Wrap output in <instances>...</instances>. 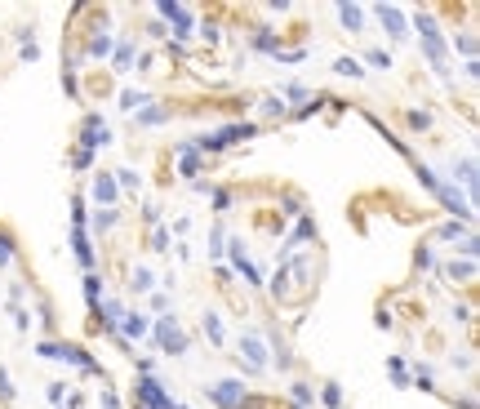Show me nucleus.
<instances>
[{
	"instance_id": "nucleus-30",
	"label": "nucleus",
	"mask_w": 480,
	"mask_h": 409,
	"mask_svg": "<svg viewBox=\"0 0 480 409\" xmlns=\"http://www.w3.org/2000/svg\"><path fill=\"white\" fill-rule=\"evenodd\" d=\"M129 285H134V289H138V294H152V285H156V276H152V272H147V267H134V280H129Z\"/></svg>"
},
{
	"instance_id": "nucleus-40",
	"label": "nucleus",
	"mask_w": 480,
	"mask_h": 409,
	"mask_svg": "<svg viewBox=\"0 0 480 409\" xmlns=\"http://www.w3.org/2000/svg\"><path fill=\"white\" fill-rule=\"evenodd\" d=\"M365 58H369V67H378V71H387V67H391V54H387V49H369Z\"/></svg>"
},
{
	"instance_id": "nucleus-15",
	"label": "nucleus",
	"mask_w": 480,
	"mask_h": 409,
	"mask_svg": "<svg viewBox=\"0 0 480 409\" xmlns=\"http://www.w3.org/2000/svg\"><path fill=\"white\" fill-rule=\"evenodd\" d=\"M89 196H93V201H98L102 209H111V205L120 201V187H116V178H111V174H93V183H89Z\"/></svg>"
},
{
	"instance_id": "nucleus-27",
	"label": "nucleus",
	"mask_w": 480,
	"mask_h": 409,
	"mask_svg": "<svg viewBox=\"0 0 480 409\" xmlns=\"http://www.w3.org/2000/svg\"><path fill=\"white\" fill-rule=\"evenodd\" d=\"M253 49H262V54H280L276 32H271V27H258V36H253Z\"/></svg>"
},
{
	"instance_id": "nucleus-44",
	"label": "nucleus",
	"mask_w": 480,
	"mask_h": 409,
	"mask_svg": "<svg viewBox=\"0 0 480 409\" xmlns=\"http://www.w3.org/2000/svg\"><path fill=\"white\" fill-rule=\"evenodd\" d=\"M205 192L214 196V205H218V214H222V209L231 205V192H222V187H205Z\"/></svg>"
},
{
	"instance_id": "nucleus-19",
	"label": "nucleus",
	"mask_w": 480,
	"mask_h": 409,
	"mask_svg": "<svg viewBox=\"0 0 480 409\" xmlns=\"http://www.w3.org/2000/svg\"><path fill=\"white\" fill-rule=\"evenodd\" d=\"M338 23H343L347 27V32H361V27H365V9L361 5H338Z\"/></svg>"
},
{
	"instance_id": "nucleus-28",
	"label": "nucleus",
	"mask_w": 480,
	"mask_h": 409,
	"mask_svg": "<svg viewBox=\"0 0 480 409\" xmlns=\"http://www.w3.org/2000/svg\"><path fill=\"white\" fill-rule=\"evenodd\" d=\"M289 396H294V405H298V409L316 405V392H312V383H294V387H289Z\"/></svg>"
},
{
	"instance_id": "nucleus-14",
	"label": "nucleus",
	"mask_w": 480,
	"mask_h": 409,
	"mask_svg": "<svg viewBox=\"0 0 480 409\" xmlns=\"http://www.w3.org/2000/svg\"><path fill=\"white\" fill-rule=\"evenodd\" d=\"M227 254H231V267L244 276V285H262V272L253 267L249 250H244V241H227Z\"/></svg>"
},
{
	"instance_id": "nucleus-35",
	"label": "nucleus",
	"mask_w": 480,
	"mask_h": 409,
	"mask_svg": "<svg viewBox=\"0 0 480 409\" xmlns=\"http://www.w3.org/2000/svg\"><path fill=\"white\" fill-rule=\"evenodd\" d=\"M116 227V209H98L93 214V232H111Z\"/></svg>"
},
{
	"instance_id": "nucleus-38",
	"label": "nucleus",
	"mask_w": 480,
	"mask_h": 409,
	"mask_svg": "<svg viewBox=\"0 0 480 409\" xmlns=\"http://www.w3.org/2000/svg\"><path fill=\"white\" fill-rule=\"evenodd\" d=\"M320 401H325L329 409H338V405H343V387H338V383H325V392H320Z\"/></svg>"
},
{
	"instance_id": "nucleus-51",
	"label": "nucleus",
	"mask_w": 480,
	"mask_h": 409,
	"mask_svg": "<svg viewBox=\"0 0 480 409\" xmlns=\"http://www.w3.org/2000/svg\"><path fill=\"white\" fill-rule=\"evenodd\" d=\"M102 409H120V401H116V392H102Z\"/></svg>"
},
{
	"instance_id": "nucleus-3",
	"label": "nucleus",
	"mask_w": 480,
	"mask_h": 409,
	"mask_svg": "<svg viewBox=\"0 0 480 409\" xmlns=\"http://www.w3.org/2000/svg\"><path fill=\"white\" fill-rule=\"evenodd\" d=\"M36 356H41V360H58V365H71V369H80V374H102L98 360H93L89 351L71 347V342H41Z\"/></svg>"
},
{
	"instance_id": "nucleus-53",
	"label": "nucleus",
	"mask_w": 480,
	"mask_h": 409,
	"mask_svg": "<svg viewBox=\"0 0 480 409\" xmlns=\"http://www.w3.org/2000/svg\"><path fill=\"white\" fill-rule=\"evenodd\" d=\"M58 409H62V405H58Z\"/></svg>"
},
{
	"instance_id": "nucleus-42",
	"label": "nucleus",
	"mask_w": 480,
	"mask_h": 409,
	"mask_svg": "<svg viewBox=\"0 0 480 409\" xmlns=\"http://www.w3.org/2000/svg\"><path fill=\"white\" fill-rule=\"evenodd\" d=\"M18 58H23V63H36V58H41V45H36V41H23V49H18Z\"/></svg>"
},
{
	"instance_id": "nucleus-39",
	"label": "nucleus",
	"mask_w": 480,
	"mask_h": 409,
	"mask_svg": "<svg viewBox=\"0 0 480 409\" xmlns=\"http://www.w3.org/2000/svg\"><path fill=\"white\" fill-rule=\"evenodd\" d=\"M285 98H276V93H271V98H262V116H285Z\"/></svg>"
},
{
	"instance_id": "nucleus-47",
	"label": "nucleus",
	"mask_w": 480,
	"mask_h": 409,
	"mask_svg": "<svg viewBox=\"0 0 480 409\" xmlns=\"http://www.w3.org/2000/svg\"><path fill=\"white\" fill-rule=\"evenodd\" d=\"M280 93H285V98H298V102L307 98V89H303V85H298V80H289V85H285V89H280Z\"/></svg>"
},
{
	"instance_id": "nucleus-50",
	"label": "nucleus",
	"mask_w": 480,
	"mask_h": 409,
	"mask_svg": "<svg viewBox=\"0 0 480 409\" xmlns=\"http://www.w3.org/2000/svg\"><path fill=\"white\" fill-rule=\"evenodd\" d=\"M152 307L160 311V316H165V311H169V294H152Z\"/></svg>"
},
{
	"instance_id": "nucleus-20",
	"label": "nucleus",
	"mask_w": 480,
	"mask_h": 409,
	"mask_svg": "<svg viewBox=\"0 0 480 409\" xmlns=\"http://www.w3.org/2000/svg\"><path fill=\"white\" fill-rule=\"evenodd\" d=\"M107 298L102 294V280H98V272H84V302H89V311H98V302Z\"/></svg>"
},
{
	"instance_id": "nucleus-43",
	"label": "nucleus",
	"mask_w": 480,
	"mask_h": 409,
	"mask_svg": "<svg viewBox=\"0 0 480 409\" xmlns=\"http://www.w3.org/2000/svg\"><path fill=\"white\" fill-rule=\"evenodd\" d=\"M89 165H93V156H89V151H80V147L71 151V169H80V174H84Z\"/></svg>"
},
{
	"instance_id": "nucleus-36",
	"label": "nucleus",
	"mask_w": 480,
	"mask_h": 409,
	"mask_svg": "<svg viewBox=\"0 0 480 409\" xmlns=\"http://www.w3.org/2000/svg\"><path fill=\"white\" fill-rule=\"evenodd\" d=\"M454 49H463V58L472 63V58H476V36H467V32H463V36H454Z\"/></svg>"
},
{
	"instance_id": "nucleus-2",
	"label": "nucleus",
	"mask_w": 480,
	"mask_h": 409,
	"mask_svg": "<svg viewBox=\"0 0 480 409\" xmlns=\"http://www.w3.org/2000/svg\"><path fill=\"white\" fill-rule=\"evenodd\" d=\"M413 32L422 36V54H427V63H431V71L436 76H454V67H449V45H445V36H440V27L431 23V14H413Z\"/></svg>"
},
{
	"instance_id": "nucleus-32",
	"label": "nucleus",
	"mask_w": 480,
	"mask_h": 409,
	"mask_svg": "<svg viewBox=\"0 0 480 409\" xmlns=\"http://www.w3.org/2000/svg\"><path fill=\"white\" fill-rule=\"evenodd\" d=\"M463 236H472V227H467V223H445V227H440V241H463Z\"/></svg>"
},
{
	"instance_id": "nucleus-31",
	"label": "nucleus",
	"mask_w": 480,
	"mask_h": 409,
	"mask_svg": "<svg viewBox=\"0 0 480 409\" xmlns=\"http://www.w3.org/2000/svg\"><path fill=\"white\" fill-rule=\"evenodd\" d=\"M111 178H116V187H120V192H134V187L143 183V178H138L134 169H116V174H111Z\"/></svg>"
},
{
	"instance_id": "nucleus-26",
	"label": "nucleus",
	"mask_w": 480,
	"mask_h": 409,
	"mask_svg": "<svg viewBox=\"0 0 480 409\" xmlns=\"http://www.w3.org/2000/svg\"><path fill=\"white\" fill-rule=\"evenodd\" d=\"M147 102H152V98H147L143 89H120V107H125V111H143Z\"/></svg>"
},
{
	"instance_id": "nucleus-24",
	"label": "nucleus",
	"mask_w": 480,
	"mask_h": 409,
	"mask_svg": "<svg viewBox=\"0 0 480 409\" xmlns=\"http://www.w3.org/2000/svg\"><path fill=\"white\" fill-rule=\"evenodd\" d=\"M111 54H116V71L120 76H125V71H134V41H125V45H116V49H111Z\"/></svg>"
},
{
	"instance_id": "nucleus-8",
	"label": "nucleus",
	"mask_w": 480,
	"mask_h": 409,
	"mask_svg": "<svg viewBox=\"0 0 480 409\" xmlns=\"http://www.w3.org/2000/svg\"><path fill=\"white\" fill-rule=\"evenodd\" d=\"M156 14L169 18V27H174L178 41H187V36L196 32V14H192L187 5H178V0H156Z\"/></svg>"
},
{
	"instance_id": "nucleus-49",
	"label": "nucleus",
	"mask_w": 480,
	"mask_h": 409,
	"mask_svg": "<svg viewBox=\"0 0 480 409\" xmlns=\"http://www.w3.org/2000/svg\"><path fill=\"white\" fill-rule=\"evenodd\" d=\"M409 125H413V129H427L431 116H427V111H409Z\"/></svg>"
},
{
	"instance_id": "nucleus-16",
	"label": "nucleus",
	"mask_w": 480,
	"mask_h": 409,
	"mask_svg": "<svg viewBox=\"0 0 480 409\" xmlns=\"http://www.w3.org/2000/svg\"><path fill=\"white\" fill-rule=\"evenodd\" d=\"M174 151H178V174L183 178H196L205 169V156L192 147V142H174Z\"/></svg>"
},
{
	"instance_id": "nucleus-7",
	"label": "nucleus",
	"mask_w": 480,
	"mask_h": 409,
	"mask_svg": "<svg viewBox=\"0 0 480 409\" xmlns=\"http://www.w3.org/2000/svg\"><path fill=\"white\" fill-rule=\"evenodd\" d=\"M240 365L249 369V374H262V369L271 365V360H267V342H262L258 329H244V334H240Z\"/></svg>"
},
{
	"instance_id": "nucleus-45",
	"label": "nucleus",
	"mask_w": 480,
	"mask_h": 409,
	"mask_svg": "<svg viewBox=\"0 0 480 409\" xmlns=\"http://www.w3.org/2000/svg\"><path fill=\"white\" fill-rule=\"evenodd\" d=\"M152 250H160V254L169 250V232H165V227H156V232H152Z\"/></svg>"
},
{
	"instance_id": "nucleus-52",
	"label": "nucleus",
	"mask_w": 480,
	"mask_h": 409,
	"mask_svg": "<svg viewBox=\"0 0 480 409\" xmlns=\"http://www.w3.org/2000/svg\"><path fill=\"white\" fill-rule=\"evenodd\" d=\"M174 409H187V405H178V401H174Z\"/></svg>"
},
{
	"instance_id": "nucleus-11",
	"label": "nucleus",
	"mask_w": 480,
	"mask_h": 409,
	"mask_svg": "<svg viewBox=\"0 0 480 409\" xmlns=\"http://www.w3.org/2000/svg\"><path fill=\"white\" fill-rule=\"evenodd\" d=\"M138 409H174V396L152 374H138Z\"/></svg>"
},
{
	"instance_id": "nucleus-37",
	"label": "nucleus",
	"mask_w": 480,
	"mask_h": 409,
	"mask_svg": "<svg viewBox=\"0 0 480 409\" xmlns=\"http://www.w3.org/2000/svg\"><path fill=\"white\" fill-rule=\"evenodd\" d=\"M413 378H418V387H427V392L436 387V369L431 365H413Z\"/></svg>"
},
{
	"instance_id": "nucleus-13",
	"label": "nucleus",
	"mask_w": 480,
	"mask_h": 409,
	"mask_svg": "<svg viewBox=\"0 0 480 409\" xmlns=\"http://www.w3.org/2000/svg\"><path fill=\"white\" fill-rule=\"evenodd\" d=\"M147 334H152V320H147L143 311H125V316H120V325H116L120 342H143Z\"/></svg>"
},
{
	"instance_id": "nucleus-25",
	"label": "nucleus",
	"mask_w": 480,
	"mask_h": 409,
	"mask_svg": "<svg viewBox=\"0 0 480 409\" xmlns=\"http://www.w3.org/2000/svg\"><path fill=\"white\" fill-rule=\"evenodd\" d=\"M445 276H449V280H476V263L472 258H463V263H449V267H445Z\"/></svg>"
},
{
	"instance_id": "nucleus-18",
	"label": "nucleus",
	"mask_w": 480,
	"mask_h": 409,
	"mask_svg": "<svg viewBox=\"0 0 480 409\" xmlns=\"http://www.w3.org/2000/svg\"><path fill=\"white\" fill-rule=\"evenodd\" d=\"M174 116V111L165 107V102H152V107H143V111H134V125L138 129H156V125H165V120Z\"/></svg>"
},
{
	"instance_id": "nucleus-4",
	"label": "nucleus",
	"mask_w": 480,
	"mask_h": 409,
	"mask_svg": "<svg viewBox=\"0 0 480 409\" xmlns=\"http://www.w3.org/2000/svg\"><path fill=\"white\" fill-rule=\"evenodd\" d=\"M240 138H253V125L249 120H236V125H222V129H209V134L192 138V147L201 151V156H209V151H222V147H236Z\"/></svg>"
},
{
	"instance_id": "nucleus-21",
	"label": "nucleus",
	"mask_w": 480,
	"mask_h": 409,
	"mask_svg": "<svg viewBox=\"0 0 480 409\" xmlns=\"http://www.w3.org/2000/svg\"><path fill=\"white\" fill-rule=\"evenodd\" d=\"M205 338H209L214 347H222V342H227V329H222V316H218V311H205Z\"/></svg>"
},
{
	"instance_id": "nucleus-33",
	"label": "nucleus",
	"mask_w": 480,
	"mask_h": 409,
	"mask_svg": "<svg viewBox=\"0 0 480 409\" xmlns=\"http://www.w3.org/2000/svg\"><path fill=\"white\" fill-rule=\"evenodd\" d=\"M222 250H227V232L214 227V232H209V258H222Z\"/></svg>"
},
{
	"instance_id": "nucleus-29",
	"label": "nucleus",
	"mask_w": 480,
	"mask_h": 409,
	"mask_svg": "<svg viewBox=\"0 0 480 409\" xmlns=\"http://www.w3.org/2000/svg\"><path fill=\"white\" fill-rule=\"evenodd\" d=\"M334 71H338V76H347V80H361V76H365V67H361L356 58H338V63H334Z\"/></svg>"
},
{
	"instance_id": "nucleus-10",
	"label": "nucleus",
	"mask_w": 480,
	"mask_h": 409,
	"mask_svg": "<svg viewBox=\"0 0 480 409\" xmlns=\"http://www.w3.org/2000/svg\"><path fill=\"white\" fill-rule=\"evenodd\" d=\"M111 142V125L107 120L98 116V111H89V116H84V125H80V151H98V147H107Z\"/></svg>"
},
{
	"instance_id": "nucleus-34",
	"label": "nucleus",
	"mask_w": 480,
	"mask_h": 409,
	"mask_svg": "<svg viewBox=\"0 0 480 409\" xmlns=\"http://www.w3.org/2000/svg\"><path fill=\"white\" fill-rule=\"evenodd\" d=\"M387 369H391V378H396L400 387H409V365H404L400 356H391V360H387Z\"/></svg>"
},
{
	"instance_id": "nucleus-22",
	"label": "nucleus",
	"mask_w": 480,
	"mask_h": 409,
	"mask_svg": "<svg viewBox=\"0 0 480 409\" xmlns=\"http://www.w3.org/2000/svg\"><path fill=\"white\" fill-rule=\"evenodd\" d=\"M98 316H102V325H107V329H116V325H120V316H125L120 298H102V302H98Z\"/></svg>"
},
{
	"instance_id": "nucleus-6",
	"label": "nucleus",
	"mask_w": 480,
	"mask_h": 409,
	"mask_svg": "<svg viewBox=\"0 0 480 409\" xmlns=\"http://www.w3.org/2000/svg\"><path fill=\"white\" fill-rule=\"evenodd\" d=\"M152 334L160 342V351L165 356H187V334H183V325H178V316H156V325H152Z\"/></svg>"
},
{
	"instance_id": "nucleus-5",
	"label": "nucleus",
	"mask_w": 480,
	"mask_h": 409,
	"mask_svg": "<svg viewBox=\"0 0 480 409\" xmlns=\"http://www.w3.org/2000/svg\"><path fill=\"white\" fill-rule=\"evenodd\" d=\"M89 214H84V201L71 205V254H76V263L84 272H93V263H98V254H93V245H89Z\"/></svg>"
},
{
	"instance_id": "nucleus-48",
	"label": "nucleus",
	"mask_w": 480,
	"mask_h": 409,
	"mask_svg": "<svg viewBox=\"0 0 480 409\" xmlns=\"http://www.w3.org/2000/svg\"><path fill=\"white\" fill-rule=\"evenodd\" d=\"M418 267H422V272H427V267H436V254H431L427 245H422V250H418Z\"/></svg>"
},
{
	"instance_id": "nucleus-9",
	"label": "nucleus",
	"mask_w": 480,
	"mask_h": 409,
	"mask_svg": "<svg viewBox=\"0 0 480 409\" xmlns=\"http://www.w3.org/2000/svg\"><path fill=\"white\" fill-rule=\"evenodd\" d=\"M205 396H209V405H218V409H240L244 405V383L240 378H222V383L205 387Z\"/></svg>"
},
{
	"instance_id": "nucleus-23",
	"label": "nucleus",
	"mask_w": 480,
	"mask_h": 409,
	"mask_svg": "<svg viewBox=\"0 0 480 409\" xmlns=\"http://www.w3.org/2000/svg\"><path fill=\"white\" fill-rule=\"evenodd\" d=\"M111 49H116V41H111L107 32H93L89 36V58H111Z\"/></svg>"
},
{
	"instance_id": "nucleus-17",
	"label": "nucleus",
	"mask_w": 480,
	"mask_h": 409,
	"mask_svg": "<svg viewBox=\"0 0 480 409\" xmlns=\"http://www.w3.org/2000/svg\"><path fill=\"white\" fill-rule=\"evenodd\" d=\"M463 178V187H467V201L476 205V187H480V178H476V156H463V160H454V183Z\"/></svg>"
},
{
	"instance_id": "nucleus-1",
	"label": "nucleus",
	"mask_w": 480,
	"mask_h": 409,
	"mask_svg": "<svg viewBox=\"0 0 480 409\" xmlns=\"http://www.w3.org/2000/svg\"><path fill=\"white\" fill-rule=\"evenodd\" d=\"M418 183L427 187V192L436 196V201L445 205L449 214H454V223H467V227H472L476 209H472V201H467L463 192H458V183H445V178H440V174H436V169H431V165H418Z\"/></svg>"
},
{
	"instance_id": "nucleus-41",
	"label": "nucleus",
	"mask_w": 480,
	"mask_h": 409,
	"mask_svg": "<svg viewBox=\"0 0 480 409\" xmlns=\"http://www.w3.org/2000/svg\"><path fill=\"white\" fill-rule=\"evenodd\" d=\"M9 263H14V241L0 232V267H9Z\"/></svg>"
},
{
	"instance_id": "nucleus-12",
	"label": "nucleus",
	"mask_w": 480,
	"mask_h": 409,
	"mask_svg": "<svg viewBox=\"0 0 480 409\" xmlns=\"http://www.w3.org/2000/svg\"><path fill=\"white\" fill-rule=\"evenodd\" d=\"M374 18L387 27L391 41H404V36H409V14H404V9H396V5H374Z\"/></svg>"
},
{
	"instance_id": "nucleus-46",
	"label": "nucleus",
	"mask_w": 480,
	"mask_h": 409,
	"mask_svg": "<svg viewBox=\"0 0 480 409\" xmlns=\"http://www.w3.org/2000/svg\"><path fill=\"white\" fill-rule=\"evenodd\" d=\"M0 401H14V387H9V369L0 365Z\"/></svg>"
}]
</instances>
